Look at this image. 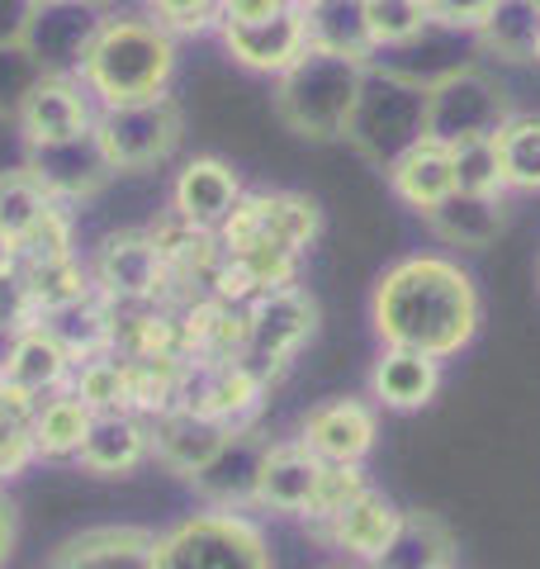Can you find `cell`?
I'll use <instances>...</instances> for the list:
<instances>
[{
    "label": "cell",
    "mask_w": 540,
    "mask_h": 569,
    "mask_svg": "<svg viewBox=\"0 0 540 569\" xmlns=\"http://www.w3.org/2000/svg\"><path fill=\"white\" fill-rule=\"evenodd\" d=\"M483 299L456 257L408 252L389 261L370 290V328L380 347H403L450 361L479 337Z\"/></svg>",
    "instance_id": "1"
},
{
    "label": "cell",
    "mask_w": 540,
    "mask_h": 569,
    "mask_svg": "<svg viewBox=\"0 0 540 569\" xmlns=\"http://www.w3.org/2000/svg\"><path fill=\"white\" fill-rule=\"evenodd\" d=\"M176 77V39L142 14H104V24L81 62V86L100 110L167 96Z\"/></svg>",
    "instance_id": "2"
},
{
    "label": "cell",
    "mask_w": 540,
    "mask_h": 569,
    "mask_svg": "<svg viewBox=\"0 0 540 569\" xmlns=\"http://www.w3.org/2000/svg\"><path fill=\"white\" fill-rule=\"evenodd\" d=\"M341 138L356 148L360 162L389 171L408 148H418L427 138V81L412 71L370 62Z\"/></svg>",
    "instance_id": "3"
},
{
    "label": "cell",
    "mask_w": 540,
    "mask_h": 569,
    "mask_svg": "<svg viewBox=\"0 0 540 569\" xmlns=\"http://www.w3.org/2000/svg\"><path fill=\"white\" fill-rule=\"evenodd\" d=\"M370 62H351L337 52L309 48L303 58L276 81V119L290 133L309 142H332L347 133V119L356 110L360 77Z\"/></svg>",
    "instance_id": "4"
},
{
    "label": "cell",
    "mask_w": 540,
    "mask_h": 569,
    "mask_svg": "<svg viewBox=\"0 0 540 569\" xmlns=\"http://www.w3.org/2000/svg\"><path fill=\"white\" fill-rule=\"evenodd\" d=\"M157 569H276V556L251 512L204 508L157 531Z\"/></svg>",
    "instance_id": "5"
},
{
    "label": "cell",
    "mask_w": 540,
    "mask_h": 569,
    "mask_svg": "<svg viewBox=\"0 0 540 569\" xmlns=\"http://www.w3.org/2000/svg\"><path fill=\"white\" fill-rule=\"evenodd\" d=\"M512 114V96L483 67L460 62L427 81V138L441 148L493 138Z\"/></svg>",
    "instance_id": "6"
},
{
    "label": "cell",
    "mask_w": 540,
    "mask_h": 569,
    "mask_svg": "<svg viewBox=\"0 0 540 569\" xmlns=\"http://www.w3.org/2000/svg\"><path fill=\"white\" fill-rule=\"evenodd\" d=\"M90 133H96L114 176L119 171H152V167L176 157L180 138H186V110H180V100L167 91V96H152V100L96 110Z\"/></svg>",
    "instance_id": "7"
},
{
    "label": "cell",
    "mask_w": 540,
    "mask_h": 569,
    "mask_svg": "<svg viewBox=\"0 0 540 569\" xmlns=\"http://www.w3.org/2000/svg\"><path fill=\"white\" fill-rule=\"evenodd\" d=\"M322 233V209L313 194L299 190H242L238 209L223 219V252H251V247H284L303 257Z\"/></svg>",
    "instance_id": "8"
},
{
    "label": "cell",
    "mask_w": 540,
    "mask_h": 569,
    "mask_svg": "<svg viewBox=\"0 0 540 569\" xmlns=\"http://www.w3.org/2000/svg\"><path fill=\"white\" fill-rule=\"evenodd\" d=\"M251 332H247V366L261 370L266 380H276L290 370V361L313 342L318 332V299L309 290H276L251 299Z\"/></svg>",
    "instance_id": "9"
},
{
    "label": "cell",
    "mask_w": 540,
    "mask_h": 569,
    "mask_svg": "<svg viewBox=\"0 0 540 569\" xmlns=\"http://www.w3.org/2000/svg\"><path fill=\"white\" fill-rule=\"evenodd\" d=\"M90 284L119 309L157 305L167 295V266H161L148 228H123V233L100 238L96 257H90Z\"/></svg>",
    "instance_id": "10"
},
{
    "label": "cell",
    "mask_w": 540,
    "mask_h": 569,
    "mask_svg": "<svg viewBox=\"0 0 540 569\" xmlns=\"http://www.w3.org/2000/svg\"><path fill=\"white\" fill-rule=\"evenodd\" d=\"M100 24L104 14L96 0H43V6H33L20 43L43 67V77H81V62Z\"/></svg>",
    "instance_id": "11"
},
{
    "label": "cell",
    "mask_w": 540,
    "mask_h": 569,
    "mask_svg": "<svg viewBox=\"0 0 540 569\" xmlns=\"http://www.w3.org/2000/svg\"><path fill=\"white\" fill-rule=\"evenodd\" d=\"M299 441L322 466H366L380 441V408L370 399H322L299 418Z\"/></svg>",
    "instance_id": "12"
},
{
    "label": "cell",
    "mask_w": 540,
    "mask_h": 569,
    "mask_svg": "<svg viewBox=\"0 0 540 569\" xmlns=\"http://www.w3.org/2000/svg\"><path fill=\"white\" fill-rule=\"evenodd\" d=\"M29 176L48 190L52 204H81L90 194H100L114 181V167L104 162L96 133L67 138V142H43V148H29L24 157Z\"/></svg>",
    "instance_id": "13"
},
{
    "label": "cell",
    "mask_w": 540,
    "mask_h": 569,
    "mask_svg": "<svg viewBox=\"0 0 540 569\" xmlns=\"http://www.w3.org/2000/svg\"><path fill=\"white\" fill-rule=\"evenodd\" d=\"M219 39H223V52L238 67L257 71V77H284L303 52H309V14H299L284 6L280 14L270 20H257V24H219Z\"/></svg>",
    "instance_id": "14"
},
{
    "label": "cell",
    "mask_w": 540,
    "mask_h": 569,
    "mask_svg": "<svg viewBox=\"0 0 540 569\" xmlns=\"http://www.w3.org/2000/svg\"><path fill=\"white\" fill-rule=\"evenodd\" d=\"M266 451H270V437H261L257 427H238V432H228L219 456L190 479V489L204 498V508H223V512L257 508V485H261Z\"/></svg>",
    "instance_id": "15"
},
{
    "label": "cell",
    "mask_w": 540,
    "mask_h": 569,
    "mask_svg": "<svg viewBox=\"0 0 540 569\" xmlns=\"http://www.w3.org/2000/svg\"><path fill=\"white\" fill-rule=\"evenodd\" d=\"M43 569H157V531L133 522L86 527L52 546Z\"/></svg>",
    "instance_id": "16"
},
{
    "label": "cell",
    "mask_w": 540,
    "mask_h": 569,
    "mask_svg": "<svg viewBox=\"0 0 540 569\" xmlns=\"http://www.w3.org/2000/svg\"><path fill=\"white\" fill-rule=\"evenodd\" d=\"M14 123H20L24 148H43V142H67L90 133L96 110H90V91L81 86V77H43L20 104Z\"/></svg>",
    "instance_id": "17"
},
{
    "label": "cell",
    "mask_w": 540,
    "mask_h": 569,
    "mask_svg": "<svg viewBox=\"0 0 540 569\" xmlns=\"http://www.w3.org/2000/svg\"><path fill=\"white\" fill-rule=\"evenodd\" d=\"M399 518H403V508L393 503L384 489L370 485L356 503L341 508L332 522H318L309 531L318 541H328L332 550H341V556H351L360 565H374L384 556V546L393 541V531H399Z\"/></svg>",
    "instance_id": "18"
},
{
    "label": "cell",
    "mask_w": 540,
    "mask_h": 569,
    "mask_svg": "<svg viewBox=\"0 0 540 569\" xmlns=\"http://www.w3.org/2000/svg\"><path fill=\"white\" fill-rule=\"evenodd\" d=\"M238 200H242V181L223 157H190L171 181V213L194 228H209V233H219L223 219L238 209Z\"/></svg>",
    "instance_id": "19"
},
{
    "label": "cell",
    "mask_w": 540,
    "mask_h": 569,
    "mask_svg": "<svg viewBox=\"0 0 540 569\" xmlns=\"http://www.w3.org/2000/svg\"><path fill=\"white\" fill-rule=\"evenodd\" d=\"M328 466L303 447V441H270V451L261 460V485H257V508L270 512H290V518H309L313 498L322 489Z\"/></svg>",
    "instance_id": "20"
},
{
    "label": "cell",
    "mask_w": 540,
    "mask_h": 569,
    "mask_svg": "<svg viewBox=\"0 0 540 569\" xmlns=\"http://www.w3.org/2000/svg\"><path fill=\"white\" fill-rule=\"evenodd\" d=\"M441 395V361L422 351L380 347L370 366V403L389 408V413H422V408Z\"/></svg>",
    "instance_id": "21"
},
{
    "label": "cell",
    "mask_w": 540,
    "mask_h": 569,
    "mask_svg": "<svg viewBox=\"0 0 540 569\" xmlns=\"http://www.w3.org/2000/svg\"><path fill=\"white\" fill-rule=\"evenodd\" d=\"M228 441V427L213 422L209 413H194V408H171V413L152 418V456L180 479H194L219 447Z\"/></svg>",
    "instance_id": "22"
},
{
    "label": "cell",
    "mask_w": 540,
    "mask_h": 569,
    "mask_svg": "<svg viewBox=\"0 0 540 569\" xmlns=\"http://www.w3.org/2000/svg\"><path fill=\"white\" fill-rule=\"evenodd\" d=\"M142 460H152V422L138 413H100L90 422V437L77 456V466L100 479H123Z\"/></svg>",
    "instance_id": "23"
},
{
    "label": "cell",
    "mask_w": 540,
    "mask_h": 569,
    "mask_svg": "<svg viewBox=\"0 0 540 569\" xmlns=\"http://www.w3.org/2000/svg\"><path fill=\"white\" fill-rule=\"evenodd\" d=\"M422 223L446 247L483 252V247H493L498 233L508 228V204H502V194H464V190H450L437 209L422 213Z\"/></svg>",
    "instance_id": "24"
},
{
    "label": "cell",
    "mask_w": 540,
    "mask_h": 569,
    "mask_svg": "<svg viewBox=\"0 0 540 569\" xmlns=\"http://www.w3.org/2000/svg\"><path fill=\"white\" fill-rule=\"evenodd\" d=\"M148 233L157 242L161 266H167V290L171 284H204L209 290V280H213V271H219V261H223L219 233L194 228L186 219H176V213H167V219H161L157 228H148Z\"/></svg>",
    "instance_id": "25"
},
{
    "label": "cell",
    "mask_w": 540,
    "mask_h": 569,
    "mask_svg": "<svg viewBox=\"0 0 540 569\" xmlns=\"http://www.w3.org/2000/svg\"><path fill=\"white\" fill-rule=\"evenodd\" d=\"M456 531L446 527V518L427 508H403L399 531L384 546V556L374 560L370 569H456Z\"/></svg>",
    "instance_id": "26"
},
{
    "label": "cell",
    "mask_w": 540,
    "mask_h": 569,
    "mask_svg": "<svg viewBox=\"0 0 540 569\" xmlns=\"http://www.w3.org/2000/svg\"><path fill=\"white\" fill-rule=\"evenodd\" d=\"M384 176H389V190L399 194V200H403L412 213L437 209L446 194L456 190V167H450V148H441V142H431V138H422L418 148H408Z\"/></svg>",
    "instance_id": "27"
},
{
    "label": "cell",
    "mask_w": 540,
    "mask_h": 569,
    "mask_svg": "<svg viewBox=\"0 0 540 569\" xmlns=\"http://www.w3.org/2000/svg\"><path fill=\"white\" fill-rule=\"evenodd\" d=\"M114 313L119 305H110L104 295H90L81 305H67L58 313L39 318V323L58 337V347L71 356V366H81V361H96V356L114 351Z\"/></svg>",
    "instance_id": "28"
},
{
    "label": "cell",
    "mask_w": 540,
    "mask_h": 569,
    "mask_svg": "<svg viewBox=\"0 0 540 569\" xmlns=\"http://www.w3.org/2000/svg\"><path fill=\"white\" fill-rule=\"evenodd\" d=\"M71 370L77 366H71V356L58 347V337H52L43 323H33V328H24L20 337H14V351H10L6 370H0V380H14V385H24L43 399V395L67 389Z\"/></svg>",
    "instance_id": "29"
},
{
    "label": "cell",
    "mask_w": 540,
    "mask_h": 569,
    "mask_svg": "<svg viewBox=\"0 0 540 569\" xmlns=\"http://www.w3.org/2000/svg\"><path fill=\"white\" fill-rule=\"evenodd\" d=\"M483 58L498 62H536L540 58V10L531 0H498L489 20L474 29Z\"/></svg>",
    "instance_id": "30"
},
{
    "label": "cell",
    "mask_w": 540,
    "mask_h": 569,
    "mask_svg": "<svg viewBox=\"0 0 540 569\" xmlns=\"http://www.w3.org/2000/svg\"><path fill=\"white\" fill-rule=\"evenodd\" d=\"M90 422H96V413H90L71 389L48 395L39 418H33V447H39V460H77L86 437H90Z\"/></svg>",
    "instance_id": "31"
},
{
    "label": "cell",
    "mask_w": 540,
    "mask_h": 569,
    "mask_svg": "<svg viewBox=\"0 0 540 569\" xmlns=\"http://www.w3.org/2000/svg\"><path fill=\"white\" fill-rule=\"evenodd\" d=\"M309 43L318 52H337V58H351V62H374V43H370L360 0H322L309 14Z\"/></svg>",
    "instance_id": "32"
},
{
    "label": "cell",
    "mask_w": 540,
    "mask_h": 569,
    "mask_svg": "<svg viewBox=\"0 0 540 569\" xmlns=\"http://www.w3.org/2000/svg\"><path fill=\"white\" fill-rule=\"evenodd\" d=\"M498 167H502V190L536 194L540 190V114H512L493 133Z\"/></svg>",
    "instance_id": "33"
},
{
    "label": "cell",
    "mask_w": 540,
    "mask_h": 569,
    "mask_svg": "<svg viewBox=\"0 0 540 569\" xmlns=\"http://www.w3.org/2000/svg\"><path fill=\"white\" fill-rule=\"evenodd\" d=\"M24 271V284H29V299H33V313L48 318L67 305H81V299L96 295L90 284V266L71 252V257H58V261H39V266H20Z\"/></svg>",
    "instance_id": "34"
},
{
    "label": "cell",
    "mask_w": 540,
    "mask_h": 569,
    "mask_svg": "<svg viewBox=\"0 0 540 569\" xmlns=\"http://www.w3.org/2000/svg\"><path fill=\"white\" fill-rule=\"evenodd\" d=\"M67 389L77 395L90 413H129V361L119 351H104L96 361H81L71 370Z\"/></svg>",
    "instance_id": "35"
},
{
    "label": "cell",
    "mask_w": 540,
    "mask_h": 569,
    "mask_svg": "<svg viewBox=\"0 0 540 569\" xmlns=\"http://www.w3.org/2000/svg\"><path fill=\"white\" fill-rule=\"evenodd\" d=\"M360 10H366V29H370L374 52L408 48L431 29L427 0H360Z\"/></svg>",
    "instance_id": "36"
},
{
    "label": "cell",
    "mask_w": 540,
    "mask_h": 569,
    "mask_svg": "<svg viewBox=\"0 0 540 569\" xmlns=\"http://www.w3.org/2000/svg\"><path fill=\"white\" fill-rule=\"evenodd\" d=\"M52 209L48 190L33 181L29 167H14V171H0V238L20 247V238L29 233L33 223Z\"/></svg>",
    "instance_id": "37"
},
{
    "label": "cell",
    "mask_w": 540,
    "mask_h": 569,
    "mask_svg": "<svg viewBox=\"0 0 540 569\" xmlns=\"http://www.w3.org/2000/svg\"><path fill=\"white\" fill-rule=\"evenodd\" d=\"M228 261L238 266V271L247 276L251 295H276V290H294L299 284V266L303 257L284 252V247H251V252H228Z\"/></svg>",
    "instance_id": "38"
},
{
    "label": "cell",
    "mask_w": 540,
    "mask_h": 569,
    "mask_svg": "<svg viewBox=\"0 0 540 569\" xmlns=\"http://www.w3.org/2000/svg\"><path fill=\"white\" fill-rule=\"evenodd\" d=\"M450 167H456V190H464V194H502V167H498L493 138L456 142V148H450Z\"/></svg>",
    "instance_id": "39"
},
{
    "label": "cell",
    "mask_w": 540,
    "mask_h": 569,
    "mask_svg": "<svg viewBox=\"0 0 540 569\" xmlns=\"http://www.w3.org/2000/svg\"><path fill=\"white\" fill-rule=\"evenodd\" d=\"M43 81V67L29 58L24 43H0V119H14L29 91Z\"/></svg>",
    "instance_id": "40"
},
{
    "label": "cell",
    "mask_w": 540,
    "mask_h": 569,
    "mask_svg": "<svg viewBox=\"0 0 540 569\" xmlns=\"http://www.w3.org/2000/svg\"><path fill=\"white\" fill-rule=\"evenodd\" d=\"M20 266H39V261H58L71 257V209L67 204H52L39 223L20 238Z\"/></svg>",
    "instance_id": "41"
},
{
    "label": "cell",
    "mask_w": 540,
    "mask_h": 569,
    "mask_svg": "<svg viewBox=\"0 0 540 569\" xmlns=\"http://www.w3.org/2000/svg\"><path fill=\"white\" fill-rule=\"evenodd\" d=\"M370 489V479H366V466H328V475H322V489H318V498H313V508H309V527H318V522H332L341 508L347 503H356L360 493Z\"/></svg>",
    "instance_id": "42"
},
{
    "label": "cell",
    "mask_w": 540,
    "mask_h": 569,
    "mask_svg": "<svg viewBox=\"0 0 540 569\" xmlns=\"http://www.w3.org/2000/svg\"><path fill=\"white\" fill-rule=\"evenodd\" d=\"M152 20L176 39V33L219 29V0H148Z\"/></svg>",
    "instance_id": "43"
},
{
    "label": "cell",
    "mask_w": 540,
    "mask_h": 569,
    "mask_svg": "<svg viewBox=\"0 0 540 569\" xmlns=\"http://www.w3.org/2000/svg\"><path fill=\"white\" fill-rule=\"evenodd\" d=\"M33 460H39V447H33V427L0 418V489H6L10 479H20L33 466Z\"/></svg>",
    "instance_id": "44"
},
{
    "label": "cell",
    "mask_w": 540,
    "mask_h": 569,
    "mask_svg": "<svg viewBox=\"0 0 540 569\" xmlns=\"http://www.w3.org/2000/svg\"><path fill=\"white\" fill-rule=\"evenodd\" d=\"M493 6H498V0H427L431 24L450 29V33H470V39H474V29L489 20Z\"/></svg>",
    "instance_id": "45"
},
{
    "label": "cell",
    "mask_w": 540,
    "mask_h": 569,
    "mask_svg": "<svg viewBox=\"0 0 540 569\" xmlns=\"http://www.w3.org/2000/svg\"><path fill=\"white\" fill-rule=\"evenodd\" d=\"M33 323H39V313H33L24 271L0 276V328H6V332H24V328H33Z\"/></svg>",
    "instance_id": "46"
},
{
    "label": "cell",
    "mask_w": 540,
    "mask_h": 569,
    "mask_svg": "<svg viewBox=\"0 0 540 569\" xmlns=\"http://www.w3.org/2000/svg\"><path fill=\"white\" fill-rule=\"evenodd\" d=\"M39 408H43V399L33 395V389L14 385V380H0V418L33 427V418H39Z\"/></svg>",
    "instance_id": "47"
},
{
    "label": "cell",
    "mask_w": 540,
    "mask_h": 569,
    "mask_svg": "<svg viewBox=\"0 0 540 569\" xmlns=\"http://www.w3.org/2000/svg\"><path fill=\"white\" fill-rule=\"evenodd\" d=\"M280 10L284 0H219V24H257Z\"/></svg>",
    "instance_id": "48"
},
{
    "label": "cell",
    "mask_w": 540,
    "mask_h": 569,
    "mask_svg": "<svg viewBox=\"0 0 540 569\" xmlns=\"http://www.w3.org/2000/svg\"><path fill=\"white\" fill-rule=\"evenodd\" d=\"M33 0H0V43H20L29 29Z\"/></svg>",
    "instance_id": "49"
},
{
    "label": "cell",
    "mask_w": 540,
    "mask_h": 569,
    "mask_svg": "<svg viewBox=\"0 0 540 569\" xmlns=\"http://www.w3.org/2000/svg\"><path fill=\"white\" fill-rule=\"evenodd\" d=\"M14 541H20V508H14V503H10V493L0 489V569L10 565Z\"/></svg>",
    "instance_id": "50"
},
{
    "label": "cell",
    "mask_w": 540,
    "mask_h": 569,
    "mask_svg": "<svg viewBox=\"0 0 540 569\" xmlns=\"http://www.w3.org/2000/svg\"><path fill=\"white\" fill-rule=\"evenodd\" d=\"M10 271H20V252H14V242L0 238V276H10Z\"/></svg>",
    "instance_id": "51"
},
{
    "label": "cell",
    "mask_w": 540,
    "mask_h": 569,
    "mask_svg": "<svg viewBox=\"0 0 540 569\" xmlns=\"http://www.w3.org/2000/svg\"><path fill=\"white\" fill-rule=\"evenodd\" d=\"M284 6H290V10H299V14H313V10L322 6V0H284Z\"/></svg>",
    "instance_id": "52"
},
{
    "label": "cell",
    "mask_w": 540,
    "mask_h": 569,
    "mask_svg": "<svg viewBox=\"0 0 540 569\" xmlns=\"http://www.w3.org/2000/svg\"><path fill=\"white\" fill-rule=\"evenodd\" d=\"M536 295H540V252H536Z\"/></svg>",
    "instance_id": "53"
},
{
    "label": "cell",
    "mask_w": 540,
    "mask_h": 569,
    "mask_svg": "<svg viewBox=\"0 0 540 569\" xmlns=\"http://www.w3.org/2000/svg\"><path fill=\"white\" fill-rule=\"evenodd\" d=\"M328 569H347V565H328Z\"/></svg>",
    "instance_id": "54"
},
{
    "label": "cell",
    "mask_w": 540,
    "mask_h": 569,
    "mask_svg": "<svg viewBox=\"0 0 540 569\" xmlns=\"http://www.w3.org/2000/svg\"><path fill=\"white\" fill-rule=\"evenodd\" d=\"M531 6H536V10H540V0H531Z\"/></svg>",
    "instance_id": "55"
},
{
    "label": "cell",
    "mask_w": 540,
    "mask_h": 569,
    "mask_svg": "<svg viewBox=\"0 0 540 569\" xmlns=\"http://www.w3.org/2000/svg\"><path fill=\"white\" fill-rule=\"evenodd\" d=\"M33 6H43V0H33Z\"/></svg>",
    "instance_id": "56"
},
{
    "label": "cell",
    "mask_w": 540,
    "mask_h": 569,
    "mask_svg": "<svg viewBox=\"0 0 540 569\" xmlns=\"http://www.w3.org/2000/svg\"><path fill=\"white\" fill-rule=\"evenodd\" d=\"M96 6H104V0H96Z\"/></svg>",
    "instance_id": "57"
},
{
    "label": "cell",
    "mask_w": 540,
    "mask_h": 569,
    "mask_svg": "<svg viewBox=\"0 0 540 569\" xmlns=\"http://www.w3.org/2000/svg\"><path fill=\"white\" fill-rule=\"evenodd\" d=\"M536 62H540V58H536Z\"/></svg>",
    "instance_id": "58"
},
{
    "label": "cell",
    "mask_w": 540,
    "mask_h": 569,
    "mask_svg": "<svg viewBox=\"0 0 540 569\" xmlns=\"http://www.w3.org/2000/svg\"><path fill=\"white\" fill-rule=\"evenodd\" d=\"M456 569H460V565H456Z\"/></svg>",
    "instance_id": "59"
}]
</instances>
